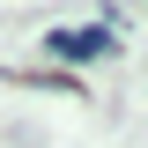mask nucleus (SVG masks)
<instances>
[{"label":"nucleus","mask_w":148,"mask_h":148,"mask_svg":"<svg viewBox=\"0 0 148 148\" xmlns=\"http://www.w3.org/2000/svg\"><path fill=\"white\" fill-rule=\"evenodd\" d=\"M119 52V37L104 30V22H74V30H45V59H67V67H82V59H111Z\"/></svg>","instance_id":"nucleus-1"}]
</instances>
